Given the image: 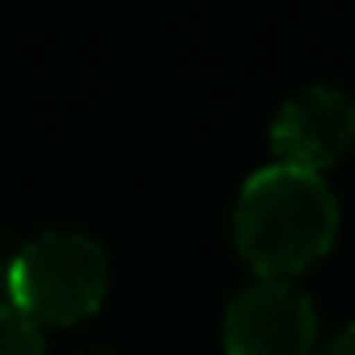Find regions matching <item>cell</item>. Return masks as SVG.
<instances>
[{
	"mask_svg": "<svg viewBox=\"0 0 355 355\" xmlns=\"http://www.w3.org/2000/svg\"><path fill=\"white\" fill-rule=\"evenodd\" d=\"M338 234V197L322 171L293 163L255 167L234 197V243L259 276H293Z\"/></svg>",
	"mask_w": 355,
	"mask_h": 355,
	"instance_id": "obj_1",
	"label": "cell"
},
{
	"mask_svg": "<svg viewBox=\"0 0 355 355\" xmlns=\"http://www.w3.org/2000/svg\"><path fill=\"white\" fill-rule=\"evenodd\" d=\"M9 301L38 326H71L109 293V251L71 226L34 234L5 263Z\"/></svg>",
	"mask_w": 355,
	"mask_h": 355,
	"instance_id": "obj_2",
	"label": "cell"
},
{
	"mask_svg": "<svg viewBox=\"0 0 355 355\" xmlns=\"http://www.w3.org/2000/svg\"><path fill=\"white\" fill-rule=\"evenodd\" d=\"M226 355H313L318 305L293 276L247 280L222 313Z\"/></svg>",
	"mask_w": 355,
	"mask_h": 355,
	"instance_id": "obj_3",
	"label": "cell"
},
{
	"mask_svg": "<svg viewBox=\"0 0 355 355\" xmlns=\"http://www.w3.org/2000/svg\"><path fill=\"white\" fill-rule=\"evenodd\" d=\"M276 163L322 171L355 146V96L338 84H305L268 125Z\"/></svg>",
	"mask_w": 355,
	"mask_h": 355,
	"instance_id": "obj_4",
	"label": "cell"
},
{
	"mask_svg": "<svg viewBox=\"0 0 355 355\" xmlns=\"http://www.w3.org/2000/svg\"><path fill=\"white\" fill-rule=\"evenodd\" d=\"M0 355H46L42 326L21 313L9 297H0Z\"/></svg>",
	"mask_w": 355,
	"mask_h": 355,
	"instance_id": "obj_5",
	"label": "cell"
},
{
	"mask_svg": "<svg viewBox=\"0 0 355 355\" xmlns=\"http://www.w3.org/2000/svg\"><path fill=\"white\" fill-rule=\"evenodd\" d=\"M313 355H355V322H343L334 334L318 338Z\"/></svg>",
	"mask_w": 355,
	"mask_h": 355,
	"instance_id": "obj_6",
	"label": "cell"
},
{
	"mask_svg": "<svg viewBox=\"0 0 355 355\" xmlns=\"http://www.w3.org/2000/svg\"><path fill=\"white\" fill-rule=\"evenodd\" d=\"M0 293H5V259H0Z\"/></svg>",
	"mask_w": 355,
	"mask_h": 355,
	"instance_id": "obj_7",
	"label": "cell"
}]
</instances>
